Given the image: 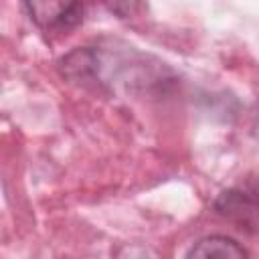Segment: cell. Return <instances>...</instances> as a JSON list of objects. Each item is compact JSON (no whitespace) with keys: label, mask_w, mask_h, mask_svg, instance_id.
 <instances>
[{"label":"cell","mask_w":259,"mask_h":259,"mask_svg":"<svg viewBox=\"0 0 259 259\" xmlns=\"http://www.w3.org/2000/svg\"><path fill=\"white\" fill-rule=\"evenodd\" d=\"M24 8L47 32H67L83 20V6L77 2H26Z\"/></svg>","instance_id":"cell-1"},{"label":"cell","mask_w":259,"mask_h":259,"mask_svg":"<svg viewBox=\"0 0 259 259\" xmlns=\"http://www.w3.org/2000/svg\"><path fill=\"white\" fill-rule=\"evenodd\" d=\"M186 259H249L243 245L225 235H210L194 243Z\"/></svg>","instance_id":"cell-2"}]
</instances>
